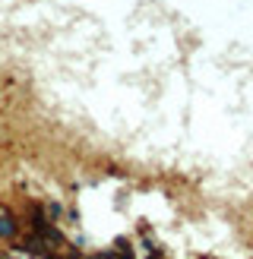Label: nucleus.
<instances>
[{
    "label": "nucleus",
    "instance_id": "nucleus-1",
    "mask_svg": "<svg viewBox=\"0 0 253 259\" xmlns=\"http://www.w3.org/2000/svg\"><path fill=\"white\" fill-rule=\"evenodd\" d=\"M22 234V222H19V215H13L7 205H0V240L4 243H13Z\"/></svg>",
    "mask_w": 253,
    "mask_h": 259
},
{
    "label": "nucleus",
    "instance_id": "nucleus-2",
    "mask_svg": "<svg viewBox=\"0 0 253 259\" xmlns=\"http://www.w3.org/2000/svg\"><path fill=\"white\" fill-rule=\"evenodd\" d=\"M45 215L51 218V222H57V218L63 215V205L60 202H45Z\"/></svg>",
    "mask_w": 253,
    "mask_h": 259
},
{
    "label": "nucleus",
    "instance_id": "nucleus-3",
    "mask_svg": "<svg viewBox=\"0 0 253 259\" xmlns=\"http://www.w3.org/2000/svg\"><path fill=\"white\" fill-rule=\"evenodd\" d=\"M0 259H19L16 253H0Z\"/></svg>",
    "mask_w": 253,
    "mask_h": 259
},
{
    "label": "nucleus",
    "instance_id": "nucleus-4",
    "mask_svg": "<svg viewBox=\"0 0 253 259\" xmlns=\"http://www.w3.org/2000/svg\"><path fill=\"white\" fill-rule=\"evenodd\" d=\"M0 253H4V250H0Z\"/></svg>",
    "mask_w": 253,
    "mask_h": 259
}]
</instances>
